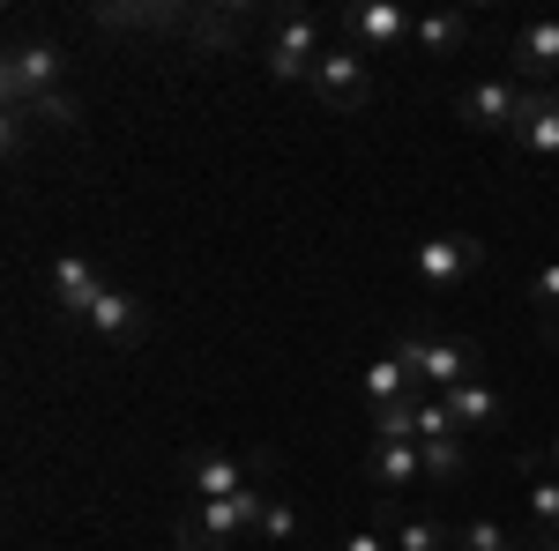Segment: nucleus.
<instances>
[{
    "label": "nucleus",
    "mask_w": 559,
    "mask_h": 551,
    "mask_svg": "<svg viewBox=\"0 0 559 551\" xmlns=\"http://www.w3.org/2000/svg\"><path fill=\"white\" fill-rule=\"evenodd\" d=\"M329 45H336V38H329V15H313V8H269V45H261V68H269V83L306 89Z\"/></svg>",
    "instance_id": "nucleus-1"
},
{
    "label": "nucleus",
    "mask_w": 559,
    "mask_h": 551,
    "mask_svg": "<svg viewBox=\"0 0 559 551\" xmlns=\"http://www.w3.org/2000/svg\"><path fill=\"white\" fill-rule=\"evenodd\" d=\"M261 477H269V463H261ZM261 477L239 500H194V507L179 514V551H231L239 537H254L261 514H269V484Z\"/></svg>",
    "instance_id": "nucleus-2"
},
{
    "label": "nucleus",
    "mask_w": 559,
    "mask_h": 551,
    "mask_svg": "<svg viewBox=\"0 0 559 551\" xmlns=\"http://www.w3.org/2000/svg\"><path fill=\"white\" fill-rule=\"evenodd\" d=\"M388 350L411 366L418 395H455L463 381H485V373H477V343L471 336H426V328H403Z\"/></svg>",
    "instance_id": "nucleus-3"
},
{
    "label": "nucleus",
    "mask_w": 559,
    "mask_h": 551,
    "mask_svg": "<svg viewBox=\"0 0 559 551\" xmlns=\"http://www.w3.org/2000/svg\"><path fill=\"white\" fill-rule=\"evenodd\" d=\"M52 89H68V52H60V38H15L8 60H0V97L8 105H38Z\"/></svg>",
    "instance_id": "nucleus-4"
},
{
    "label": "nucleus",
    "mask_w": 559,
    "mask_h": 551,
    "mask_svg": "<svg viewBox=\"0 0 559 551\" xmlns=\"http://www.w3.org/2000/svg\"><path fill=\"white\" fill-rule=\"evenodd\" d=\"M306 97H313L321 112H336V120L366 112V105H373V60H366V52H350V45L336 38L329 52H321V68H313Z\"/></svg>",
    "instance_id": "nucleus-5"
},
{
    "label": "nucleus",
    "mask_w": 559,
    "mask_h": 551,
    "mask_svg": "<svg viewBox=\"0 0 559 551\" xmlns=\"http://www.w3.org/2000/svg\"><path fill=\"white\" fill-rule=\"evenodd\" d=\"M90 23L112 31V38H142V31H150V38H187L194 8H187V0H97Z\"/></svg>",
    "instance_id": "nucleus-6"
},
{
    "label": "nucleus",
    "mask_w": 559,
    "mask_h": 551,
    "mask_svg": "<svg viewBox=\"0 0 559 551\" xmlns=\"http://www.w3.org/2000/svg\"><path fill=\"white\" fill-rule=\"evenodd\" d=\"M477 268H485V239H471V231H440V239H418V254H411V276H418L432 298L455 291L463 276H477Z\"/></svg>",
    "instance_id": "nucleus-7"
},
{
    "label": "nucleus",
    "mask_w": 559,
    "mask_h": 551,
    "mask_svg": "<svg viewBox=\"0 0 559 551\" xmlns=\"http://www.w3.org/2000/svg\"><path fill=\"white\" fill-rule=\"evenodd\" d=\"M411 31H418V15H403L395 0H358V8H344V45H350V52H366V60L395 52Z\"/></svg>",
    "instance_id": "nucleus-8"
},
{
    "label": "nucleus",
    "mask_w": 559,
    "mask_h": 551,
    "mask_svg": "<svg viewBox=\"0 0 559 551\" xmlns=\"http://www.w3.org/2000/svg\"><path fill=\"white\" fill-rule=\"evenodd\" d=\"M45 298H52V313H60V321H90V306L105 298V276H97V261H83V254H52V261H45Z\"/></svg>",
    "instance_id": "nucleus-9"
},
{
    "label": "nucleus",
    "mask_w": 559,
    "mask_h": 551,
    "mask_svg": "<svg viewBox=\"0 0 559 551\" xmlns=\"http://www.w3.org/2000/svg\"><path fill=\"white\" fill-rule=\"evenodd\" d=\"M515 105H522L515 75H485V83L455 89V120H463L471 134H508L515 128Z\"/></svg>",
    "instance_id": "nucleus-10"
},
{
    "label": "nucleus",
    "mask_w": 559,
    "mask_h": 551,
    "mask_svg": "<svg viewBox=\"0 0 559 551\" xmlns=\"http://www.w3.org/2000/svg\"><path fill=\"white\" fill-rule=\"evenodd\" d=\"M508 142L522 157H537V165H559V89H522Z\"/></svg>",
    "instance_id": "nucleus-11"
},
{
    "label": "nucleus",
    "mask_w": 559,
    "mask_h": 551,
    "mask_svg": "<svg viewBox=\"0 0 559 551\" xmlns=\"http://www.w3.org/2000/svg\"><path fill=\"white\" fill-rule=\"evenodd\" d=\"M508 60H515V83L522 89H552V75H559V15L522 23L515 45H508Z\"/></svg>",
    "instance_id": "nucleus-12"
},
{
    "label": "nucleus",
    "mask_w": 559,
    "mask_h": 551,
    "mask_svg": "<svg viewBox=\"0 0 559 551\" xmlns=\"http://www.w3.org/2000/svg\"><path fill=\"white\" fill-rule=\"evenodd\" d=\"M97 343H112V350H134V343L150 336V306L134 291H120V284H105V298L90 306V321H83Z\"/></svg>",
    "instance_id": "nucleus-13"
},
{
    "label": "nucleus",
    "mask_w": 559,
    "mask_h": 551,
    "mask_svg": "<svg viewBox=\"0 0 559 551\" xmlns=\"http://www.w3.org/2000/svg\"><path fill=\"white\" fill-rule=\"evenodd\" d=\"M247 31H254V8L247 0H202L194 23H187V45L194 52H239Z\"/></svg>",
    "instance_id": "nucleus-14"
},
{
    "label": "nucleus",
    "mask_w": 559,
    "mask_h": 551,
    "mask_svg": "<svg viewBox=\"0 0 559 551\" xmlns=\"http://www.w3.org/2000/svg\"><path fill=\"white\" fill-rule=\"evenodd\" d=\"M261 463H269V455H261ZM179 477H187V492H194V500H239V492L254 484L261 469L247 477V463H231V455L202 447V455H187V469H179Z\"/></svg>",
    "instance_id": "nucleus-15"
},
{
    "label": "nucleus",
    "mask_w": 559,
    "mask_h": 551,
    "mask_svg": "<svg viewBox=\"0 0 559 551\" xmlns=\"http://www.w3.org/2000/svg\"><path fill=\"white\" fill-rule=\"evenodd\" d=\"M366 477H373L381 492H403V484L426 477V447H418V440H373V447H366Z\"/></svg>",
    "instance_id": "nucleus-16"
},
{
    "label": "nucleus",
    "mask_w": 559,
    "mask_h": 551,
    "mask_svg": "<svg viewBox=\"0 0 559 551\" xmlns=\"http://www.w3.org/2000/svg\"><path fill=\"white\" fill-rule=\"evenodd\" d=\"M440 403H448L455 432H492V424H508V403H500V387H485V381H463L455 395H440Z\"/></svg>",
    "instance_id": "nucleus-17"
},
{
    "label": "nucleus",
    "mask_w": 559,
    "mask_h": 551,
    "mask_svg": "<svg viewBox=\"0 0 559 551\" xmlns=\"http://www.w3.org/2000/svg\"><path fill=\"white\" fill-rule=\"evenodd\" d=\"M358 395H366V410H388V403H411V395H418V381H411V366H403L395 350H381V358L366 366Z\"/></svg>",
    "instance_id": "nucleus-18"
},
{
    "label": "nucleus",
    "mask_w": 559,
    "mask_h": 551,
    "mask_svg": "<svg viewBox=\"0 0 559 551\" xmlns=\"http://www.w3.org/2000/svg\"><path fill=\"white\" fill-rule=\"evenodd\" d=\"M522 500H530L537 537H545V544H559V477L545 463H522Z\"/></svg>",
    "instance_id": "nucleus-19"
},
{
    "label": "nucleus",
    "mask_w": 559,
    "mask_h": 551,
    "mask_svg": "<svg viewBox=\"0 0 559 551\" xmlns=\"http://www.w3.org/2000/svg\"><path fill=\"white\" fill-rule=\"evenodd\" d=\"M381 529H388V544H395V551H463V544H455V529H448V522H432V514L381 522Z\"/></svg>",
    "instance_id": "nucleus-20"
},
{
    "label": "nucleus",
    "mask_w": 559,
    "mask_h": 551,
    "mask_svg": "<svg viewBox=\"0 0 559 551\" xmlns=\"http://www.w3.org/2000/svg\"><path fill=\"white\" fill-rule=\"evenodd\" d=\"M471 15L463 8H440V15H418V31H411V45H426V52H455V45H471Z\"/></svg>",
    "instance_id": "nucleus-21"
},
{
    "label": "nucleus",
    "mask_w": 559,
    "mask_h": 551,
    "mask_svg": "<svg viewBox=\"0 0 559 551\" xmlns=\"http://www.w3.org/2000/svg\"><path fill=\"white\" fill-rule=\"evenodd\" d=\"M530 306H537L545 336H559V261H545V268L530 276Z\"/></svg>",
    "instance_id": "nucleus-22"
},
{
    "label": "nucleus",
    "mask_w": 559,
    "mask_h": 551,
    "mask_svg": "<svg viewBox=\"0 0 559 551\" xmlns=\"http://www.w3.org/2000/svg\"><path fill=\"white\" fill-rule=\"evenodd\" d=\"M366 418H373V440H418V395L388 403V410H366Z\"/></svg>",
    "instance_id": "nucleus-23"
},
{
    "label": "nucleus",
    "mask_w": 559,
    "mask_h": 551,
    "mask_svg": "<svg viewBox=\"0 0 559 551\" xmlns=\"http://www.w3.org/2000/svg\"><path fill=\"white\" fill-rule=\"evenodd\" d=\"M254 537H261V544H292V537H299V507H292L284 492H269V514H261Z\"/></svg>",
    "instance_id": "nucleus-24"
},
{
    "label": "nucleus",
    "mask_w": 559,
    "mask_h": 551,
    "mask_svg": "<svg viewBox=\"0 0 559 551\" xmlns=\"http://www.w3.org/2000/svg\"><path fill=\"white\" fill-rule=\"evenodd\" d=\"M455 544H463V551H515V537H508L492 514H477V522H463V529H455Z\"/></svg>",
    "instance_id": "nucleus-25"
},
{
    "label": "nucleus",
    "mask_w": 559,
    "mask_h": 551,
    "mask_svg": "<svg viewBox=\"0 0 559 551\" xmlns=\"http://www.w3.org/2000/svg\"><path fill=\"white\" fill-rule=\"evenodd\" d=\"M426 447V477H463V432H448V440H418Z\"/></svg>",
    "instance_id": "nucleus-26"
},
{
    "label": "nucleus",
    "mask_w": 559,
    "mask_h": 551,
    "mask_svg": "<svg viewBox=\"0 0 559 551\" xmlns=\"http://www.w3.org/2000/svg\"><path fill=\"white\" fill-rule=\"evenodd\" d=\"M336 551H395V544H388V529H381V522H373V529H358V537H344V544H336Z\"/></svg>",
    "instance_id": "nucleus-27"
},
{
    "label": "nucleus",
    "mask_w": 559,
    "mask_h": 551,
    "mask_svg": "<svg viewBox=\"0 0 559 551\" xmlns=\"http://www.w3.org/2000/svg\"><path fill=\"white\" fill-rule=\"evenodd\" d=\"M537 463H545V469H552V477H559V432H552V447H545V455H537Z\"/></svg>",
    "instance_id": "nucleus-28"
},
{
    "label": "nucleus",
    "mask_w": 559,
    "mask_h": 551,
    "mask_svg": "<svg viewBox=\"0 0 559 551\" xmlns=\"http://www.w3.org/2000/svg\"><path fill=\"white\" fill-rule=\"evenodd\" d=\"M537 551H559V544H545V537H537Z\"/></svg>",
    "instance_id": "nucleus-29"
}]
</instances>
